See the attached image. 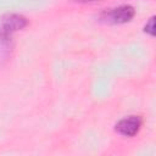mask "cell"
Returning <instances> with one entry per match:
<instances>
[{
	"label": "cell",
	"instance_id": "cell-1",
	"mask_svg": "<svg viewBox=\"0 0 156 156\" xmlns=\"http://www.w3.org/2000/svg\"><path fill=\"white\" fill-rule=\"evenodd\" d=\"M134 9L129 5H122L115 9H110L104 11L100 15L101 21L107 23H124L133 18Z\"/></svg>",
	"mask_w": 156,
	"mask_h": 156
},
{
	"label": "cell",
	"instance_id": "cell-2",
	"mask_svg": "<svg viewBox=\"0 0 156 156\" xmlns=\"http://www.w3.org/2000/svg\"><path fill=\"white\" fill-rule=\"evenodd\" d=\"M141 123L143 121L139 116H128L116 124V130L123 136H133L139 132Z\"/></svg>",
	"mask_w": 156,
	"mask_h": 156
},
{
	"label": "cell",
	"instance_id": "cell-3",
	"mask_svg": "<svg viewBox=\"0 0 156 156\" xmlns=\"http://www.w3.org/2000/svg\"><path fill=\"white\" fill-rule=\"evenodd\" d=\"M26 24H27V20H26L23 16L11 13V15H7V16H5V17L2 18L1 29H2V33H4V34L9 35L10 33L23 28Z\"/></svg>",
	"mask_w": 156,
	"mask_h": 156
},
{
	"label": "cell",
	"instance_id": "cell-4",
	"mask_svg": "<svg viewBox=\"0 0 156 156\" xmlns=\"http://www.w3.org/2000/svg\"><path fill=\"white\" fill-rule=\"evenodd\" d=\"M145 30L149 32L150 34H154V17H151L150 21H149V23L145 26Z\"/></svg>",
	"mask_w": 156,
	"mask_h": 156
},
{
	"label": "cell",
	"instance_id": "cell-5",
	"mask_svg": "<svg viewBox=\"0 0 156 156\" xmlns=\"http://www.w3.org/2000/svg\"><path fill=\"white\" fill-rule=\"evenodd\" d=\"M74 1H78V2H90V1H95V0H74Z\"/></svg>",
	"mask_w": 156,
	"mask_h": 156
}]
</instances>
